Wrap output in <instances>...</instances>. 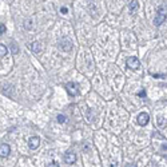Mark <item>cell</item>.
I'll use <instances>...</instances> for the list:
<instances>
[{
    "label": "cell",
    "mask_w": 167,
    "mask_h": 167,
    "mask_svg": "<svg viewBox=\"0 0 167 167\" xmlns=\"http://www.w3.org/2000/svg\"><path fill=\"white\" fill-rule=\"evenodd\" d=\"M166 16H167V7L160 5V7L158 8V13H157V16H155V19H154V24L155 25L163 24V22L166 20Z\"/></svg>",
    "instance_id": "cell-1"
},
{
    "label": "cell",
    "mask_w": 167,
    "mask_h": 167,
    "mask_svg": "<svg viewBox=\"0 0 167 167\" xmlns=\"http://www.w3.org/2000/svg\"><path fill=\"white\" fill-rule=\"evenodd\" d=\"M66 90H67V92L70 94L71 96H76V95H79V86H78L75 82H68L67 84H66Z\"/></svg>",
    "instance_id": "cell-2"
},
{
    "label": "cell",
    "mask_w": 167,
    "mask_h": 167,
    "mask_svg": "<svg viewBox=\"0 0 167 167\" xmlns=\"http://www.w3.org/2000/svg\"><path fill=\"white\" fill-rule=\"evenodd\" d=\"M126 63H127V67L131 68V70H138V68L140 67L139 59H138V57H135V56H130Z\"/></svg>",
    "instance_id": "cell-3"
},
{
    "label": "cell",
    "mask_w": 167,
    "mask_h": 167,
    "mask_svg": "<svg viewBox=\"0 0 167 167\" xmlns=\"http://www.w3.org/2000/svg\"><path fill=\"white\" fill-rule=\"evenodd\" d=\"M148 120H150V116H148L147 112H140L136 118V122L139 126H146L148 123Z\"/></svg>",
    "instance_id": "cell-4"
},
{
    "label": "cell",
    "mask_w": 167,
    "mask_h": 167,
    "mask_svg": "<svg viewBox=\"0 0 167 167\" xmlns=\"http://www.w3.org/2000/svg\"><path fill=\"white\" fill-rule=\"evenodd\" d=\"M64 162L68 163V165H72V163L76 162V154L72 151H68L64 154Z\"/></svg>",
    "instance_id": "cell-5"
},
{
    "label": "cell",
    "mask_w": 167,
    "mask_h": 167,
    "mask_svg": "<svg viewBox=\"0 0 167 167\" xmlns=\"http://www.w3.org/2000/svg\"><path fill=\"white\" fill-rule=\"evenodd\" d=\"M11 152V147L7 145V143H3L0 145V157L1 158H7Z\"/></svg>",
    "instance_id": "cell-6"
},
{
    "label": "cell",
    "mask_w": 167,
    "mask_h": 167,
    "mask_svg": "<svg viewBox=\"0 0 167 167\" xmlns=\"http://www.w3.org/2000/svg\"><path fill=\"white\" fill-rule=\"evenodd\" d=\"M39 145H40V139L37 136H31L28 139V146H30L31 150H36L39 147Z\"/></svg>",
    "instance_id": "cell-7"
},
{
    "label": "cell",
    "mask_w": 167,
    "mask_h": 167,
    "mask_svg": "<svg viewBox=\"0 0 167 167\" xmlns=\"http://www.w3.org/2000/svg\"><path fill=\"white\" fill-rule=\"evenodd\" d=\"M30 48H31V51L32 52H35V54H39V52H42V44H40L39 42H32L30 44Z\"/></svg>",
    "instance_id": "cell-8"
},
{
    "label": "cell",
    "mask_w": 167,
    "mask_h": 167,
    "mask_svg": "<svg viewBox=\"0 0 167 167\" xmlns=\"http://www.w3.org/2000/svg\"><path fill=\"white\" fill-rule=\"evenodd\" d=\"M59 44H60V48H62V50H64V51H70L71 50V42L68 39H63Z\"/></svg>",
    "instance_id": "cell-9"
},
{
    "label": "cell",
    "mask_w": 167,
    "mask_h": 167,
    "mask_svg": "<svg viewBox=\"0 0 167 167\" xmlns=\"http://www.w3.org/2000/svg\"><path fill=\"white\" fill-rule=\"evenodd\" d=\"M4 55H7V47L0 44V56H4Z\"/></svg>",
    "instance_id": "cell-10"
},
{
    "label": "cell",
    "mask_w": 167,
    "mask_h": 167,
    "mask_svg": "<svg viewBox=\"0 0 167 167\" xmlns=\"http://www.w3.org/2000/svg\"><path fill=\"white\" fill-rule=\"evenodd\" d=\"M128 7H130V10H131V11H135V10L138 8V3H136V1H130Z\"/></svg>",
    "instance_id": "cell-11"
},
{
    "label": "cell",
    "mask_w": 167,
    "mask_h": 167,
    "mask_svg": "<svg viewBox=\"0 0 167 167\" xmlns=\"http://www.w3.org/2000/svg\"><path fill=\"white\" fill-rule=\"evenodd\" d=\"M57 122H59V123H64L66 122V116H64V115H57Z\"/></svg>",
    "instance_id": "cell-12"
},
{
    "label": "cell",
    "mask_w": 167,
    "mask_h": 167,
    "mask_svg": "<svg viewBox=\"0 0 167 167\" xmlns=\"http://www.w3.org/2000/svg\"><path fill=\"white\" fill-rule=\"evenodd\" d=\"M163 120H165V118H163V116H158V126H163V125H165V122H163Z\"/></svg>",
    "instance_id": "cell-13"
},
{
    "label": "cell",
    "mask_w": 167,
    "mask_h": 167,
    "mask_svg": "<svg viewBox=\"0 0 167 167\" xmlns=\"http://www.w3.org/2000/svg\"><path fill=\"white\" fill-rule=\"evenodd\" d=\"M5 30H7V28H5V25L4 24H0V35H1V34H4Z\"/></svg>",
    "instance_id": "cell-14"
},
{
    "label": "cell",
    "mask_w": 167,
    "mask_h": 167,
    "mask_svg": "<svg viewBox=\"0 0 167 167\" xmlns=\"http://www.w3.org/2000/svg\"><path fill=\"white\" fill-rule=\"evenodd\" d=\"M138 95H139L140 98H145V96H146V91H145V90H142V91H140V92L138 94Z\"/></svg>",
    "instance_id": "cell-15"
},
{
    "label": "cell",
    "mask_w": 167,
    "mask_h": 167,
    "mask_svg": "<svg viewBox=\"0 0 167 167\" xmlns=\"http://www.w3.org/2000/svg\"><path fill=\"white\" fill-rule=\"evenodd\" d=\"M11 50H12V52H13V54H16V52H18V51H19L18 48H16V47H15V45H13V44L11 45Z\"/></svg>",
    "instance_id": "cell-16"
},
{
    "label": "cell",
    "mask_w": 167,
    "mask_h": 167,
    "mask_svg": "<svg viewBox=\"0 0 167 167\" xmlns=\"http://www.w3.org/2000/svg\"><path fill=\"white\" fill-rule=\"evenodd\" d=\"M48 167H59V165L55 163V162H52V163H50V165H48Z\"/></svg>",
    "instance_id": "cell-17"
},
{
    "label": "cell",
    "mask_w": 167,
    "mask_h": 167,
    "mask_svg": "<svg viewBox=\"0 0 167 167\" xmlns=\"http://www.w3.org/2000/svg\"><path fill=\"white\" fill-rule=\"evenodd\" d=\"M125 167H136V165H135V163H127Z\"/></svg>",
    "instance_id": "cell-18"
},
{
    "label": "cell",
    "mask_w": 167,
    "mask_h": 167,
    "mask_svg": "<svg viewBox=\"0 0 167 167\" xmlns=\"http://www.w3.org/2000/svg\"><path fill=\"white\" fill-rule=\"evenodd\" d=\"M62 13H67V8H66V7L62 8Z\"/></svg>",
    "instance_id": "cell-19"
}]
</instances>
